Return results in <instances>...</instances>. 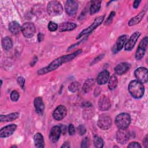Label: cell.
<instances>
[{
	"label": "cell",
	"mask_w": 148,
	"mask_h": 148,
	"mask_svg": "<svg viewBox=\"0 0 148 148\" xmlns=\"http://www.w3.org/2000/svg\"><path fill=\"white\" fill-rule=\"evenodd\" d=\"M82 53V50L79 49L74 53H72L71 54H68V55H64L62 56L56 60L51 61L48 66L42 68L38 71V75H44L45 73H47L48 72H51L57 68H58L60 66H61L62 64L66 63L67 62H69L75 58L77 55L80 54Z\"/></svg>",
	"instance_id": "obj_1"
},
{
	"label": "cell",
	"mask_w": 148,
	"mask_h": 148,
	"mask_svg": "<svg viewBox=\"0 0 148 148\" xmlns=\"http://www.w3.org/2000/svg\"><path fill=\"white\" fill-rule=\"evenodd\" d=\"M128 91L135 98H140L145 92L143 84L137 80H132L128 85Z\"/></svg>",
	"instance_id": "obj_2"
},
{
	"label": "cell",
	"mask_w": 148,
	"mask_h": 148,
	"mask_svg": "<svg viewBox=\"0 0 148 148\" xmlns=\"http://www.w3.org/2000/svg\"><path fill=\"white\" fill-rule=\"evenodd\" d=\"M131 123V117L127 113L118 114L115 119V124L119 129H127Z\"/></svg>",
	"instance_id": "obj_3"
},
{
	"label": "cell",
	"mask_w": 148,
	"mask_h": 148,
	"mask_svg": "<svg viewBox=\"0 0 148 148\" xmlns=\"http://www.w3.org/2000/svg\"><path fill=\"white\" fill-rule=\"evenodd\" d=\"M47 10L50 16H56L62 14L63 12V8L58 1H52L48 3Z\"/></svg>",
	"instance_id": "obj_4"
},
{
	"label": "cell",
	"mask_w": 148,
	"mask_h": 148,
	"mask_svg": "<svg viewBox=\"0 0 148 148\" xmlns=\"http://www.w3.org/2000/svg\"><path fill=\"white\" fill-rule=\"evenodd\" d=\"M104 17H105V16H100L96 17L95 18V20H94V22L88 27H87V28H86V29H83L82 31H81V32L77 35L76 39H78L82 36L88 34H90L91 32H92L96 28H97L99 25H100L102 24V23L103 22V21L104 20Z\"/></svg>",
	"instance_id": "obj_5"
},
{
	"label": "cell",
	"mask_w": 148,
	"mask_h": 148,
	"mask_svg": "<svg viewBox=\"0 0 148 148\" xmlns=\"http://www.w3.org/2000/svg\"><path fill=\"white\" fill-rule=\"evenodd\" d=\"M98 126L103 130H107L111 127L112 119L110 117L106 114L100 115L97 121Z\"/></svg>",
	"instance_id": "obj_6"
},
{
	"label": "cell",
	"mask_w": 148,
	"mask_h": 148,
	"mask_svg": "<svg viewBox=\"0 0 148 148\" xmlns=\"http://www.w3.org/2000/svg\"><path fill=\"white\" fill-rule=\"evenodd\" d=\"M21 31L23 35L27 38H32L36 32L34 24L31 22H27L21 26Z\"/></svg>",
	"instance_id": "obj_7"
},
{
	"label": "cell",
	"mask_w": 148,
	"mask_h": 148,
	"mask_svg": "<svg viewBox=\"0 0 148 148\" xmlns=\"http://www.w3.org/2000/svg\"><path fill=\"white\" fill-rule=\"evenodd\" d=\"M147 43H148L147 36H145L144 38H143L140 40L139 44V46L135 53V58L137 60H140L143 57L147 49Z\"/></svg>",
	"instance_id": "obj_8"
},
{
	"label": "cell",
	"mask_w": 148,
	"mask_h": 148,
	"mask_svg": "<svg viewBox=\"0 0 148 148\" xmlns=\"http://www.w3.org/2000/svg\"><path fill=\"white\" fill-rule=\"evenodd\" d=\"M134 75L137 80L141 82L142 83H145L147 82L148 72L146 68H145V67L138 68L135 71Z\"/></svg>",
	"instance_id": "obj_9"
},
{
	"label": "cell",
	"mask_w": 148,
	"mask_h": 148,
	"mask_svg": "<svg viewBox=\"0 0 148 148\" xmlns=\"http://www.w3.org/2000/svg\"><path fill=\"white\" fill-rule=\"evenodd\" d=\"M79 7L78 3L76 1L69 0L66 1L65 5V10L66 13L69 16L76 14Z\"/></svg>",
	"instance_id": "obj_10"
},
{
	"label": "cell",
	"mask_w": 148,
	"mask_h": 148,
	"mask_svg": "<svg viewBox=\"0 0 148 148\" xmlns=\"http://www.w3.org/2000/svg\"><path fill=\"white\" fill-rule=\"evenodd\" d=\"M67 114V109L64 105L58 106L53 113V117L54 119L57 121L62 120Z\"/></svg>",
	"instance_id": "obj_11"
},
{
	"label": "cell",
	"mask_w": 148,
	"mask_h": 148,
	"mask_svg": "<svg viewBox=\"0 0 148 148\" xmlns=\"http://www.w3.org/2000/svg\"><path fill=\"white\" fill-rule=\"evenodd\" d=\"M140 35V32L136 31L134 32L130 37L129 39L125 43L124 47L126 51H131L134 48Z\"/></svg>",
	"instance_id": "obj_12"
},
{
	"label": "cell",
	"mask_w": 148,
	"mask_h": 148,
	"mask_svg": "<svg viewBox=\"0 0 148 148\" xmlns=\"http://www.w3.org/2000/svg\"><path fill=\"white\" fill-rule=\"evenodd\" d=\"M128 36L126 35H123L119 37V38L117 39L115 43L113 45L112 47V51L113 53H117L120 50L122 49L123 46H124V44L125 43L127 39Z\"/></svg>",
	"instance_id": "obj_13"
},
{
	"label": "cell",
	"mask_w": 148,
	"mask_h": 148,
	"mask_svg": "<svg viewBox=\"0 0 148 148\" xmlns=\"http://www.w3.org/2000/svg\"><path fill=\"white\" fill-rule=\"evenodd\" d=\"M17 126L16 124H12L8 125L0 130V137L1 138H7L12 135L13 132L16 131Z\"/></svg>",
	"instance_id": "obj_14"
},
{
	"label": "cell",
	"mask_w": 148,
	"mask_h": 148,
	"mask_svg": "<svg viewBox=\"0 0 148 148\" xmlns=\"http://www.w3.org/2000/svg\"><path fill=\"white\" fill-rule=\"evenodd\" d=\"M99 109L102 111H106L111 107V102L109 98L104 95H102L98 101Z\"/></svg>",
	"instance_id": "obj_15"
},
{
	"label": "cell",
	"mask_w": 148,
	"mask_h": 148,
	"mask_svg": "<svg viewBox=\"0 0 148 148\" xmlns=\"http://www.w3.org/2000/svg\"><path fill=\"white\" fill-rule=\"evenodd\" d=\"M129 139V134L126 129H119L116 134V140L121 144L126 143Z\"/></svg>",
	"instance_id": "obj_16"
},
{
	"label": "cell",
	"mask_w": 148,
	"mask_h": 148,
	"mask_svg": "<svg viewBox=\"0 0 148 148\" xmlns=\"http://www.w3.org/2000/svg\"><path fill=\"white\" fill-rule=\"evenodd\" d=\"M61 133V131L60 126L56 125L53 127L50 130V134H49L50 140L53 143L57 142L60 137Z\"/></svg>",
	"instance_id": "obj_17"
},
{
	"label": "cell",
	"mask_w": 148,
	"mask_h": 148,
	"mask_svg": "<svg viewBox=\"0 0 148 148\" xmlns=\"http://www.w3.org/2000/svg\"><path fill=\"white\" fill-rule=\"evenodd\" d=\"M130 67V65L127 62H121L114 67V71L116 74L119 75H122L128 71Z\"/></svg>",
	"instance_id": "obj_18"
},
{
	"label": "cell",
	"mask_w": 148,
	"mask_h": 148,
	"mask_svg": "<svg viewBox=\"0 0 148 148\" xmlns=\"http://www.w3.org/2000/svg\"><path fill=\"white\" fill-rule=\"evenodd\" d=\"M109 79V72L107 70H103L101 72L97 78V82L99 85H102L106 83Z\"/></svg>",
	"instance_id": "obj_19"
},
{
	"label": "cell",
	"mask_w": 148,
	"mask_h": 148,
	"mask_svg": "<svg viewBox=\"0 0 148 148\" xmlns=\"http://www.w3.org/2000/svg\"><path fill=\"white\" fill-rule=\"evenodd\" d=\"M76 24L74 23L65 22L60 24L58 26V29L60 32L70 31L74 29L76 27Z\"/></svg>",
	"instance_id": "obj_20"
},
{
	"label": "cell",
	"mask_w": 148,
	"mask_h": 148,
	"mask_svg": "<svg viewBox=\"0 0 148 148\" xmlns=\"http://www.w3.org/2000/svg\"><path fill=\"white\" fill-rule=\"evenodd\" d=\"M34 104L36 112L38 113L42 114L45 109V105L42 98L40 97L35 98L34 101Z\"/></svg>",
	"instance_id": "obj_21"
},
{
	"label": "cell",
	"mask_w": 148,
	"mask_h": 148,
	"mask_svg": "<svg viewBox=\"0 0 148 148\" xmlns=\"http://www.w3.org/2000/svg\"><path fill=\"white\" fill-rule=\"evenodd\" d=\"M9 30L12 34L17 35L21 31V27L17 21H12L9 24Z\"/></svg>",
	"instance_id": "obj_22"
},
{
	"label": "cell",
	"mask_w": 148,
	"mask_h": 148,
	"mask_svg": "<svg viewBox=\"0 0 148 148\" xmlns=\"http://www.w3.org/2000/svg\"><path fill=\"white\" fill-rule=\"evenodd\" d=\"M19 113L14 112L6 115L1 114L0 116V121L1 122L3 121H12L15 120L19 117Z\"/></svg>",
	"instance_id": "obj_23"
},
{
	"label": "cell",
	"mask_w": 148,
	"mask_h": 148,
	"mask_svg": "<svg viewBox=\"0 0 148 148\" xmlns=\"http://www.w3.org/2000/svg\"><path fill=\"white\" fill-rule=\"evenodd\" d=\"M145 13H146V10H143L139 13H138L135 17L130 19L128 21V25L132 26V25L138 24L142 20V18L144 17Z\"/></svg>",
	"instance_id": "obj_24"
},
{
	"label": "cell",
	"mask_w": 148,
	"mask_h": 148,
	"mask_svg": "<svg viewBox=\"0 0 148 148\" xmlns=\"http://www.w3.org/2000/svg\"><path fill=\"white\" fill-rule=\"evenodd\" d=\"M34 143L37 147H44L45 142L43 135L40 133H36L34 137Z\"/></svg>",
	"instance_id": "obj_25"
},
{
	"label": "cell",
	"mask_w": 148,
	"mask_h": 148,
	"mask_svg": "<svg viewBox=\"0 0 148 148\" xmlns=\"http://www.w3.org/2000/svg\"><path fill=\"white\" fill-rule=\"evenodd\" d=\"M101 1H91V5L90 8V12L91 14H94L95 13L98 12L101 8Z\"/></svg>",
	"instance_id": "obj_26"
},
{
	"label": "cell",
	"mask_w": 148,
	"mask_h": 148,
	"mask_svg": "<svg viewBox=\"0 0 148 148\" xmlns=\"http://www.w3.org/2000/svg\"><path fill=\"white\" fill-rule=\"evenodd\" d=\"M2 46L5 50H9L13 46V42L9 36L4 37L2 40Z\"/></svg>",
	"instance_id": "obj_27"
},
{
	"label": "cell",
	"mask_w": 148,
	"mask_h": 148,
	"mask_svg": "<svg viewBox=\"0 0 148 148\" xmlns=\"http://www.w3.org/2000/svg\"><path fill=\"white\" fill-rule=\"evenodd\" d=\"M95 84V80L92 78L87 79L84 83L83 86V90L84 92H88L93 87Z\"/></svg>",
	"instance_id": "obj_28"
},
{
	"label": "cell",
	"mask_w": 148,
	"mask_h": 148,
	"mask_svg": "<svg viewBox=\"0 0 148 148\" xmlns=\"http://www.w3.org/2000/svg\"><path fill=\"white\" fill-rule=\"evenodd\" d=\"M118 83V80L115 75H112L108 80V88L110 90H113L116 88Z\"/></svg>",
	"instance_id": "obj_29"
},
{
	"label": "cell",
	"mask_w": 148,
	"mask_h": 148,
	"mask_svg": "<svg viewBox=\"0 0 148 148\" xmlns=\"http://www.w3.org/2000/svg\"><path fill=\"white\" fill-rule=\"evenodd\" d=\"M80 87V84L77 82H72L68 86V90L72 92H75L77 91Z\"/></svg>",
	"instance_id": "obj_30"
},
{
	"label": "cell",
	"mask_w": 148,
	"mask_h": 148,
	"mask_svg": "<svg viewBox=\"0 0 148 148\" xmlns=\"http://www.w3.org/2000/svg\"><path fill=\"white\" fill-rule=\"evenodd\" d=\"M94 145L95 147H97V148L102 147L103 146V139L98 136H95L94 138Z\"/></svg>",
	"instance_id": "obj_31"
},
{
	"label": "cell",
	"mask_w": 148,
	"mask_h": 148,
	"mask_svg": "<svg viewBox=\"0 0 148 148\" xmlns=\"http://www.w3.org/2000/svg\"><path fill=\"white\" fill-rule=\"evenodd\" d=\"M19 97V93L16 90H13L12 91L10 94V99H12V101L14 102L17 101Z\"/></svg>",
	"instance_id": "obj_32"
},
{
	"label": "cell",
	"mask_w": 148,
	"mask_h": 148,
	"mask_svg": "<svg viewBox=\"0 0 148 148\" xmlns=\"http://www.w3.org/2000/svg\"><path fill=\"white\" fill-rule=\"evenodd\" d=\"M48 29L51 32L55 31L58 29V25L53 21H50L48 24Z\"/></svg>",
	"instance_id": "obj_33"
},
{
	"label": "cell",
	"mask_w": 148,
	"mask_h": 148,
	"mask_svg": "<svg viewBox=\"0 0 148 148\" xmlns=\"http://www.w3.org/2000/svg\"><path fill=\"white\" fill-rule=\"evenodd\" d=\"M90 139L88 137H85L82 141L81 147L82 148L88 147L90 146Z\"/></svg>",
	"instance_id": "obj_34"
},
{
	"label": "cell",
	"mask_w": 148,
	"mask_h": 148,
	"mask_svg": "<svg viewBox=\"0 0 148 148\" xmlns=\"http://www.w3.org/2000/svg\"><path fill=\"white\" fill-rule=\"evenodd\" d=\"M115 14H116V13L114 11L111 12V13H110L109 16H108V17L107 18V19H106V20L105 21V24H110L112 23V22L113 21V17L115 16Z\"/></svg>",
	"instance_id": "obj_35"
},
{
	"label": "cell",
	"mask_w": 148,
	"mask_h": 148,
	"mask_svg": "<svg viewBox=\"0 0 148 148\" xmlns=\"http://www.w3.org/2000/svg\"><path fill=\"white\" fill-rule=\"evenodd\" d=\"M77 130H78V133L80 135H83L86 132V128L85 126L84 125H82V124L80 125L78 127Z\"/></svg>",
	"instance_id": "obj_36"
},
{
	"label": "cell",
	"mask_w": 148,
	"mask_h": 148,
	"mask_svg": "<svg viewBox=\"0 0 148 148\" xmlns=\"http://www.w3.org/2000/svg\"><path fill=\"white\" fill-rule=\"evenodd\" d=\"M17 83L20 86L22 89L24 88V85H25V79L23 77H18L17 78Z\"/></svg>",
	"instance_id": "obj_37"
},
{
	"label": "cell",
	"mask_w": 148,
	"mask_h": 148,
	"mask_svg": "<svg viewBox=\"0 0 148 148\" xmlns=\"http://www.w3.org/2000/svg\"><path fill=\"white\" fill-rule=\"evenodd\" d=\"M128 148H140L141 146L138 142H131L128 145Z\"/></svg>",
	"instance_id": "obj_38"
},
{
	"label": "cell",
	"mask_w": 148,
	"mask_h": 148,
	"mask_svg": "<svg viewBox=\"0 0 148 148\" xmlns=\"http://www.w3.org/2000/svg\"><path fill=\"white\" fill-rule=\"evenodd\" d=\"M68 132L70 135H73L75 133V128L72 124H70L68 127Z\"/></svg>",
	"instance_id": "obj_39"
},
{
	"label": "cell",
	"mask_w": 148,
	"mask_h": 148,
	"mask_svg": "<svg viewBox=\"0 0 148 148\" xmlns=\"http://www.w3.org/2000/svg\"><path fill=\"white\" fill-rule=\"evenodd\" d=\"M103 56H104V54H100V55H99L98 57H97L94 60H93V62H92V64H95V63H97V62H98V61H99L103 57Z\"/></svg>",
	"instance_id": "obj_40"
},
{
	"label": "cell",
	"mask_w": 148,
	"mask_h": 148,
	"mask_svg": "<svg viewBox=\"0 0 148 148\" xmlns=\"http://www.w3.org/2000/svg\"><path fill=\"white\" fill-rule=\"evenodd\" d=\"M43 38H44V35L42 33H39L38 35V41L39 42H42L43 40Z\"/></svg>",
	"instance_id": "obj_41"
},
{
	"label": "cell",
	"mask_w": 148,
	"mask_h": 148,
	"mask_svg": "<svg viewBox=\"0 0 148 148\" xmlns=\"http://www.w3.org/2000/svg\"><path fill=\"white\" fill-rule=\"evenodd\" d=\"M60 128H61V133L62 134H65L66 131V127L65 125H62V124H61V125L60 126Z\"/></svg>",
	"instance_id": "obj_42"
},
{
	"label": "cell",
	"mask_w": 148,
	"mask_h": 148,
	"mask_svg": "<svg viewBox=\"0 0 148 148\" xmlns=\"http://www.w3.org/2000/svg\"><path fill=\"white\" fill-rule=\"evenodd\" d=\"M140 3V1H135L133 3V7L135 9H136L139 6Z\"/></svg>",
	"instance_id": "obj_43"
},
{
	"label": "cell",
	"mask_w": 148,
	"mask_h": 148,
	"mask_svg": "<svg viewBox=\"0 0 148 148\" xmlns=\"http://www.w3.org/2000/svg\"><path fill=\"white\" fill-rule=\"evenodd\" d=\"M143 145L145 147H147L148 146V142H147V136L146 135L143 140Z\"/></svg>",
	"instance_id": "obj_44"
},
{
	"label": "cell",
	"mask_w": 148,
	"mask_h": 148,
	"mask_svg": "<svg viewBox=\"0 0 148 148\" xmlns=\"http://www.w3.org/2000/svg\"><path fill=\"white\" fill-rule=\"evenodd\" d=\"M69 144L68 142H65L64 143V145L61 146V147H69Z\"/></svg>",
	"instance_id": "obj_45"
}]
</instances>
